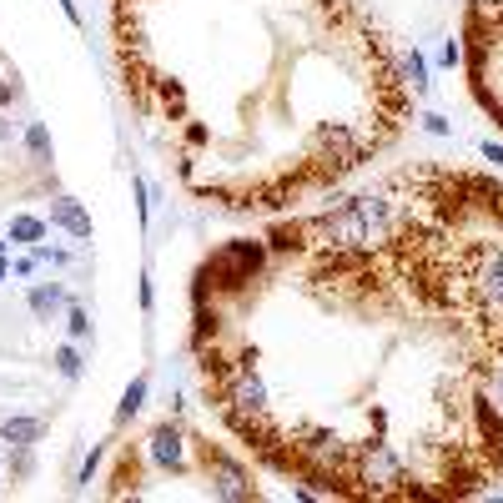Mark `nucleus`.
Wrapping results in <instances>:
<instances>
[{
	"label": "nucleus",
	"mask_w": 503,
	"mask_h": 503,
	"mask_svg": "<svg viewBox=\"0 0 503 503\" xmlns=\"http://www.w3.org/2000/svg\"><path fill=\"white\" fill-rule=\"evenodd\" d=\"M207 463H211V483H216V493L222 498H257V488H252V478H247V468L242 463H232L222 448H211L207 443Z\"/></svg>",
	"instance_id": "obj_1"
},
{
	"label": "nucleus",
	"mask_w": 503,
	"mask_h": 503,
	"mask_svg": "<svg viewBox=\"0 0 503 503\" xmlns=\"http://www.w3.org/2000/svg\"><path fill=\"white\" fill-rule=\"evenodd\" d=\"M151 458L162 468H181V428L176 423H162L151 433Z\"/></svg>",
	"instance_id": "obj_2"
},
{
	"label": "nucleus",
	"mask_w": 503,
	"mask_h": 503,
	"mask_svg": "<svg viewBox=\"0 0 503 503\" xmlns=\"http://www.w3.org/2000/svg\"><path fill=\"white\" fill-rule=\"evenodd\" d=\"M51 222H55V227H66V232H71L76 242H86V237H91V216H86V211H81V207H76L71 197L51 202Z\"/></svg>",
	"instance_id": "obj_3"
},
{
	"label": "nucleus",
	"mask_w": 503,
	"mask_h": 503,
	"mask_svg": "<svg viewBox=\"0 0 503 503\" xmlns=\"http://www.w3.org/2000/svg\"><path fill=\"white\" fill-rule=\"evenodd\" d=\"M41 418H6V423H0V443H11V448H30V443H36V438H41Z\"/></svg>",
	"instance_id": "obj_4"
},
{
	"label": "nucleus",
	"mask_w": 503,
	"mask_h": 503,
	"mask_svg": "<svg viewBox=\"0 0 503 503\" xmlns=\"http://www.w3.org/2000/svg\"><path fill=\"white\" fill-rule=\"evenodd\" d=\"M398 71H403V81H407V86H413V96H428V60H423V51H418V46L398 55Z\"/></svg>",
	"instance_id": "obj_5"
},
{
	"label": "nucleus",
	"mask_w": 503,
	"mask_h": 503,
	"mask_svg": "<svg viewBox=\"0 0 503 503\" xmlns=\"http://www.w3.org/2000/svg\"><path fill=\"white\" fill-rule=\"evenodd\" d=\"M66 302V287H55V282H41L36 292H30V312L36 318H51V307H60Z\"/></svg>",
	"instance_id": "obj_6"
},
{
	"label": "nucleus",
	"mask_w": 503,
	"mask_h": 503,
	"mask_svg": "<svg viewBox=\"0 0 503 503\" xmlns=\"http://www.w3.org/2000/svg\"><path fill=\"white\" fill-rule=\"evenodd\" d=\"M46 237V222H41V216H15V222H11V242H30V247H36Z\"/></svg>",
	"instance_id": "obj_7"
},
{
	"label": "nucleus",
	"mask_w": 503,
	"mask_h": 503,
	"mask_svg": "<svg viewBox=\"0 0 503 503\" xmlns=\"http://www.w3.org/2000/svg\"><path fill=\"white\" fill-rule=\"evenodd\" d=\"M146 388H151V383H146V377H136V383H131V388H126V398H121V413H116L121 423L141 413V403H146Z\"/></svg>",
	"instance_id": "obj_8"
},
{
	"label": "nucleus",
	"mask_w": 503,
	"mask_h": 503,
	"mask_svg": "<svg viewBox=\"0 0 503 503\" xmlns=\"http://www.w3.org/2000/svg\"><path fill=\"white\" fill-rule=\"evenodd\" d=\"M25 146H30V151H36V156H41V162H46V156H51V136H46V126H41V121H30V126H25Z\"/></svg>",
	"instance_id": "obj_9"
},
{
	"label": "nucleus",
	"mask_w": 503,
	"mask_h": 503,
	"mask_svg": "<svg viewBox=\"0 0 503 503\" xmlns=\"http://www.w3.org/2000/svg\"><path fill=\"white\" fill-rule=\"evenodd\" d=\"M55 372L60 377H81V353L76 348H55Z\"/></svg>",
	"instance_id": "obj_10"
},
{
	"label": "nucleus",
	"mask_w": 503,
	"mask_h": 503,
	"mask_svg": "<svg viewBox=\"0 0 503 503\" xmlns=\"http://www.w3.org/2000/svg\"><path fill=\"white\" fill-rule=\"evenodd\" d=\"M418 121H423V131H428V136H453V126H448L443 116H438V111H423Z\"/></svg>",
	"instance_id": "obj_11"
},
{
	"label": "nucleus",
	"mask_w": 503,
	"mask_h": 503,
	"mask_svg": "<svg viewBox=\"0 0 503 503\" xmlns=\"http://www.w3.org/2000/svg\"><path fill=\"white\" fill-rule=\"evenodd\" d=\"M71 337H91V318H86V307H71Z\"/></svg>",
	"instance_id": "obj_12"
},
{
	"label": "nucleus",
	"mask_w": 503,
	"mask_h": 503,
	"mask_svg": "<svg viewBox=\"0 0 503 503\" xmlns=\"http://www.w3.org/2000/svg\"><path fill=\"white\" fill-rule=\"evenodd\" d=\"M458 60H463V46L448 41V46H443V66H458Z\"/></svg>",
	"instance_id": "obj_13"
},
{
	"label": "nucleus",
	"mask_w": 503,
	"mask_h": 503,
	"mask_svg": "<svg viewBox=\"0 0 503 503\" xmlns=\"http://www.w3.org/2000/svg\"><path fill=\"white\" fill-rule=\"evenodd\" d=\"M483 156H488L493 166H503V146H498V141H483Z\"/></svg>",
	"instance_id": "obj_14"
},
{
	"label": "nucleus",
	"mask_w": 503,
	"mask_h": 503,
	"mask_svg": "<svg viewBox=\"0 0 503 503\" xmlns=\"http://www.w3.org/2000/svg\"><path fill=\"white\" fill-rule=\"evenodd\" d=\"M6 272H11V262H6V257H0V282H6Z\"/></svg>",
	"instance_id": "obj_15"
},
{
	"label": "nucleus",
	"mask_w": 503,
	"mask_h": 503,
	"mask_svg": "<svg viewBox=\"0 0 503 503\" xmlns=\"http://www.w3.org/2000/svg\"><path fill=\"white\" fill-rule=\"evenodd\" d=\"M0 252H6V237H0Z\"/></svg>",
	"instance_id": "obj_16"
}]
</instances>
